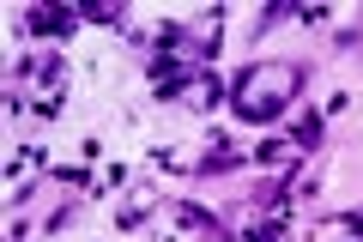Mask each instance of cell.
Wrapping results in <instances>:
<instances>
[{
  "label": "cell",
  "mask_w": 363,
  "mask_h": 242,
  "mask_svg": "<svg viewBox=\"0 0 363 242\" xmlns=\"http://www.w3.org/2000/svg\"><path fill=\"white\" fill-rule=\"evenodd\" d=\"M236 164H242V152H230V140H218L206 158H200V170H206V176H212V170H236Z\"/></svg>",
  "instance_id": "cell-4"
},
{
  "label": "cell",
  "mask_w": 363,
  "mask_h": 242,
  "mask_svg": "<svg viewBox=\"0 0 363 242\" xmlns=\"http://www.w3.org/2000/svg\"><path fill=\"white\" fill-rule=\"evenodd\" d=\"M321 133H327V115H321V109H309L297 128H291V145H297V158H309L315 145H321Z\"/></svg>",
  "instance_id": "cell-3"
},
{
  "label": "cell",
  "mask_w": 363,
  "mask_h": 242,
  "mask_svg": "<svg viewBox=\"0 0 363 242\" xmlns=\"http://www.w3.org/2000/svg\"><path fill=\"white\" fill-rule=\"evenodd\" d=\"M248 242H291V236H285V230H279V224H260V230H255V236H248Z\"/></svg>",
  "instance_id": "cell-5"
},
{
  "label": "cell",
  "mask_w": 363,
  "mask_h": 242,
  "mask_svg": "<svg viewBox=\"0 0 363 242\" xmlns=\"http://www.w3.org/2000/svg\"><path fill=\"white\" fill-rule=\"evenodd\" d=\"M79 25V6H30L25 13V31L30 37H61V31Z\"/></svg>",
  "instance_id": "cell-2"
},
{
  "label": "cell",
  "mask_w": 363,
  "mask_h": 242,
  "mask_svg": "<svg viewBox=\"0 0 363 242\" xmlns=\"http://www.w3.org/2000/svg\"><path fill=\"white\" fill-rule=\"evenodd\" d=\"M297 85H303L297 67H285V61H272V67L255 61V67H242V73L230 79V109L242 115V121H255V128H267V121H279V115L291 109Z\"/></svg>",
  "instance_id": "cell-1"
}]
</instances>
